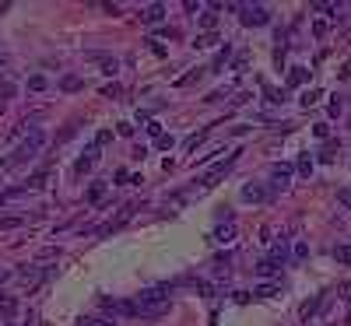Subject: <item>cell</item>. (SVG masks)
Segmentation results:
<instances>
[{"label":"cell","instance_id":"obj_8","mask_svg":"<svg viewBox=\"0 0 351 326\" xmlns=\"http://www.w3.org/2000/svg\"><path fill=\"white\" fill-rule=\"evenodd\" d=\"M267 260H274L277 266H285V263L291 260V253H288V239H277V242H274V249H271V256H267Z\"/></svg>","mask_w":351,"mask_h":326},{"label":"cell","instance_id":"obj_1","mask_svg":"<svg viewBox=\"0 0 351 326\" xmlns=\"http://www.w3.org/2000/svg\"><path fill=\"white\" fill-rule=\"evenodd\" d=\"M137 316L141 319H158V316H165L169 312V288H151V291H141L137 298Z\"/></svg>","mask_w":351,"mask_h":326},{"label":"cell","instance_id":"obj_13","mask_svg":"<svg viewBox=\"0 0 351 326\" xmlns=\"http://www.w3.org/2000/svg\"><path fill=\"white\" fill-rule=\"evenodd\" d=\"M277 270H281V266H277L274 260H260V263H256V274H260V277H267V280H274V277H277Z\"/></svg>","mask_w":351,"mask_h":326},{"label":"cell","instance_id":"obj_22","mask_svg":"<svg viewBox=\"0 0 351 326\" xmlns=\"http://www.w3.org/2000/svg\"><path fill=\"white\" fill-rule=\"evenodd\" d=\"M228 263H232V260H228V253H225V256H214V263H211V266H214V274L222 277V274H228Z\"/></svg>","mask_w":351,"mask_h":326},{"label":"cell","instance_id":"obj_15","mask_svg":"<svg viewBox=\"0 0 351 326\" xmlns=\"http://www.w3.org/2000/svg\"><path fill=\"white\" fill-rule=\"evenodd\" d=\"M25 225V217L18 214H0V232H11V228H21Z\"/></svg>","mask_w":351,"mask_h":326},{"label":"cell","instance_id":"obj_23","mask_svg":"<svg viewBox=\"0 0 351 326\" xmlns=\"http://www.w3.org/2000/svg\"><path fill=\"white\" fill-rule=\"evenodd\" d=\"M46 78H42V74H32V78H28V88H32V92H46Z\"/></svg>","mask_w":351,"mask_h":326},{"label":"cell","instance_id":"obj_12","mask_svg":"<svg viewBox=\"0 0 351 326\" xmlns=\"http://www.w3.org/2000/svg\"><path fill=\"white\" fill-rule=\"evenodd\" d=\"M102 197H106V183H92L84 193V203H102Z\"/></svg>","mask_w":351,"mask_h":326},{"label":"cell","instance_id":"obj_27","mask_svg":"<svg viewBox=\"0 0 351 326\" xmlns=\"http://www.w3.org/2000/svg\"><path fill=\"white\" fill-rule=\"evenodd\" d=\"M109 140H112V130H109V126H102V130L95 133V147H102V144H109Z\"/></svg>","mask_w":351,"mask_h":326},{"label":"cell","instance_id":"obj_16","mask_svg":"<svg viewBox=\"0 0 351 326\" xmlns=\"http://www.w3.org/2000/svg\"><path fill=\"white\" fill-rule=\"evenodd\" d=\"M81 78H78V74H64V78H60V88H64V92H81Z\"/></svg>","mask_w":351,"mask_h":326},{"label":"cell","instance_id":"obj_21","mask_svg":"<svg viewBox=\"0 0 351 326\" xmlns=\"http://www.w3.org/2000/svg\"><path fill=\"white\" fill-rule=\"evenodd\" d=\"M305 256H309V246H305V242L299 239V242H295V249H291V260H295V263H302Z\"/></svg>","mask_w":351,"mask_h":326},{"label":"cell","instance_id":"obj_38","mask_svg":"<svg viewBox=\"0 0 351 326\" xmlns=\"http://www.w3.org/2000/svg\"><path fill=\"white\" fill-rule=\"evenodd\" d=\"M78 326H112V323H98V319H88V316H81V319H78Z\"/></svg>","mask_w":351,"mask_h":326},{"label":"cell","instance_id":"obj_17","mask_svg":"<svg viewBox=\"0 0 351 326\" xmlns=\"http://www.w3.org/2000/svg\"><path fill=\"white\" fill-rule=\"evenodd\" d=\"M274 295H277V284H274V280H267V284H256V288H253V298H274Z\"/></svg>","mask_w":351,"mask_h":326},{"label":"cell","instance_id":"obj_9","mask_svg":"<svg viewBox=\"0 0 351 326\" xmlns=\"http://www.w3.org/2000/svg\"><path fill=\"white\" fill-rule=\"evenodd\" d=\"M323 298H327V295H313V298H309V302H302V309H299V316H302L305 323H309V319L316 316V309H319V302H323Z\"/></svg>","mask_w":351,"mask_h":326},{"label":"cell","instance_id":"obj_10","mask_svg":"<svg viewBox=\"0 0 351 326\" xmlns=\"http://www.w3.org/2000/svg\"><path fill=\"white\" fill-rule=\"evenodd\" d=\"M305 81H309V70L305 67H291L288 70V88H302Z\"/></svg>","mask_w":351,"mask_h":326},{"label":"cell","instance_id":"obj_41","mask_svg":"<svg viewBox=\"0 0 351 326\" xmlns=\"http://www.w3.org/2000/svg\"><path fill=\"white\" fill-rule=\"evenodd\" d=\"M313 35H316V39H319V35H327V25H323V21H316V25H313Z\"/></svg>","mask_w":351,"mask_h":326},{"label":"cell","instance_id":"obj_18","mask_svg":"<svg viewBox=\"0 0 351 326\" xmlns=\"http://www.w3.org/2000/svg\"><path fill=\"white\" fill-rule=\"evenodd\" d=\"M299 175H302V179H309V175H313V155L309 151L299 158Z\"/></svg>","mask_w":351,"mask_h":326},{"label":"cell","instance_id":"obj_25","mask_svg":"<svg viewBox=\"0 0 351 326\" xmlns=\"http://www.w3.org/2000/svg\"><path fill=\"white\" fill-rule=\"evenodd\" d=\"M42 186H46V172H35L32 179L25 183V189H42Z\"/></svg>","mask_w":351,"mask_h":326},{"label":"cell","instance_id":"obj_7","mask_svg":"<svg viewBox=\"0 0 351 326\" xmlns=\"http://www.w3.org/2000/svg\"><path fill=\"white\" fill-rule=\"evenodd\" d=\"M95 158H98V147H88V151L74 161V172L78 175H84V172H92V165H95Z\"/></svg>","mask_w":351,"mask_h":326},{"label":"cell","instance_id":"obj_20","mask_svg":"<svg viewBox=\"0 0 351 326\" xmlns=\"http://www.w3.org/2000/svg\"><path fill=\"white\" fill-rule=\"evenodd\" d=\"M228 56H232V46H228V42H225V46H222V53H218V56H214V63H211V70H222V67H225V60H228Z\"/></svg>","mask_w":351,"mask_h":326},{"label":"cell","instance_id":"obj_35","mask_svg":"<svg viewBox=\"0 0 351 326\" xmlns=\"http://www.w3.org/2000/svg\"><path fill=\"white\" fill-rule=\"evenodd\" d=\"M337 203H341V207H351V189H337Z\"/></svg>","mask_w":351,"mask_h":326},{"label":"cell","instance_id":"obj_5","mask_svg":"<svg viewBox=\"0 0 351 326\" xmlns=\"http://www.w3.org/2000/svg\"><path fill=\"white\" fill-rule=\"evenodd\" d=\"M291 172H295V169H291V165H285V161H281V165H271L274 189H288V183H291Z\"/></svg>","mask_w":351,"mask_h":326},{"label":"cell","instance_id":"obj_32","mask_svg":"<svg viewBox=\"0 0 351 326\" xmlns=\"http://www.w3.org/2000/svg\"><path fill=\"white\" fill-rule=\"evenodd\" d=\"M53 256H60V249H56V246H46V249H39V260H53Z\"/></svg>","mask_w":351,"mask_h":326},{"label":"cell","instance_id":"obj_4","mask_svg":"<svg viewBox=\"0 0 351 326\" xmlns=\"http://www.w3.org/2000/svg\"><path fill=\"white\" fill-rule=\"evenodd\" d=\"M239 11H242V25H267L271 21V14H267L263 4H242Z\"/></svg>","mask_w":351,"mask_h":326},{"label":"cell","instance_id":"obj_31","mask_svg":"<svg viewBox=\"0 0 351 326\" xmlns=\"http://www.w3.org/2000/svg\"><path fill=\"white\" fill-rule=\"evenodd\" d=\"M14 95H18V88H14L11 81H4V84H0V98H14Z\"/></svg>","mask_w":351,"mask_h":326},{"label":"cell","instance_id":"obj_11","mask_svg":"<svg viewBox=\"0 0 351 326\" xmlns=\"http://www.w3.org/2000/svg\"><path fill=\"white\" fill-rule=\"evenodd\" d=\"M214 239L222 242V246H228V242H236V221H228V225H222L214 232Z\"/></svg>","mask_w":351,"mask_h":326},{"label":"cell","instance_id":"obj_6","mask_svg":"<svg viewBox=\"0 0 351 326\" xmlns=\"http://www.w3.org/2000/svg\"><path fill=\"white\" fill-rule=\"evenodd\" d=\"M267 197H271V193H267L260 183H246V186H242V200H246V203H263Z\"/></svg>","mask_w":351,"mask_h":326},{"label":"cell","instance_id":"obj_29","mask_svg":"<svg viewBox=\"0 0 351 326\" xmlns=\"http://www.w3.org/2000/svg\"><path fill=\"white\" fill-rule=\"evenodd\" d=\"M193 81H200V70H190L186 78H179V81H176V88H186V84H193Z\"/></svg>","mask_w":351,"mask_h":326},{"label":"cell","instance_id":"obj_39","mask_svg":"<svg viewBox=\"0 0 351 326\" xmlns=\"http://www.w3.org/2000/svg\"><path fill=\"white\" fill-rule=\"evenodd\" d=\"M218 221H225V225H228V221H232V211H228V207H218V214H214Z\"/></svg>","mask_w":351,"mask_h":326},{"label":"cell","instance_id":"obj_28","mask_svg":"<svg viewBox=\"0 0 351 326\" xmlns=\"http://www.w3.org/2000/svg\"><path fill=\"white\" fill-rule=\"evenodd\" d=\"M120 92H123V88L112 81V84H106V88H102V98H120Z\"/></svg>","mask_w":351,"mask_h":326},{"label":"cell","instance_id":"obj_40","mask_svg":"<svg viewBox=\"0 0 351 326\" xmlns=\"http://www.w3.org/2000/svg\"><path fill=\"white\" fill-rule=\"evenodd\" d=\"M341 291H344V295H341V298H344V302L351 305V280H344V284H341Z\"/></svg>","mask_w":351,"mask_h":326},{"label":"cell","instance_id":"obj_42","mask_svg":"<svg viewBox=\"0 0 351 326\" xmlns=\"http://www.w3.org/2000/svg\"><path fill=\"white\" fill-rule=\"evenodd\" d=\"M341 78H351V60H348V63L341 67Z\"/></svg>","mask_w":351,"mask_h":326},{"label":"cell","instance_id":"obj_19","mask_svg":"<svg viewBox=\"0 0 351 326\" xmlns=\"http://www.w3.org/2000/svg\"><path fill=\"white\" fill-rule=\"evenodd\" d=\"M334 260H337L341 266H351V246H337L334 249Z\"/></svg>","mask_w":351,"mask_h":326},{"label":"cell","instance_id":"obj_30","mask_svg":"<svg viewBox=\"0 0 351 326\" xmlns=\"http://www.w3.org/2000/svg\"><path fill=\"white\" fill-rule=\"evenodd\" d=\"M214 42H218V35L214 32H204V35H197V46L204 49V46H214Z\"/></svg>","mask_w":351,"mask_h":326},{"label":"cell","instance_id":"obj_37","mask_svg":"<svg viewBox=\"0 0 351 326\" xmlns=\"http://www.w3.org/2000/svg\"><path fill=\"white\" fill-rule=\"evenodd\" d=\"M246 63H250V60H246V53H239V56H236V63H232V70H239V74H242V70H246Z\"/></svg>","mask_w":351,"mask_h":326},{"label":"cell","instance_id":"obj_34","mask_svg":"<svg viewBox=\"0 0 351 326\" xmlns=\"http://www.w3.org/2000/svg\"><path fill=\"white\" fill-rule=\"evenodd\" d=\"M313 133H316L319 140H327V137H330V126H327V123H316V126H313Z\"/></svg>","mask_w":351,"mask_h":326},{"label":"cell","instance_id":"obj_24","mask_svg":"<svg viewBox=\"0 0 351 326\" xmlns=\"http://www.w3.org/2000/svg\"><path fill=\"white\" fill-rule=\"evenodd\" d=\"M319 98H323V92H319V88H313V92H305V95H302V106L309 109V106H316Z\"/></svg>","mask_w":351,"mask_h":326},{"label":"cell","instance_id":"obj_3","mask_svg":"<svg viewBox=\"0 0 351 326\" xmlns=\"http://www.w3.org/2000/svg\"><path fill=\"white\" fill-rule=\"evenodd\" d=\"M236 158H239V151H232V155H225V158H218L214 165H211V172L200 179V186H218V179H222V175H225L232 165H236Z\"/></svg>","mask_w":351,"mask_h":326},{"label":"cell","instance_id":"obj_36","mask_svg":"<svg viewBox=\"0 0 351 326\" xmlns=\"http://www.w3.org/2000/svg\"><path fill=\"white\" fill-rule=\"evenodd\" d=\"M200 140H204V133H193V137H186V144H183V147H186V151H193Z\"/></svg>","mask_w":351,"mask_h":326},{"label":"cell","instance_id":"obj_43","mask_svg":"<svg viewBox=\"0 0 351 326\" xmlns=\"http://www.w3.org/2000/svg\"><path fill=\"white\" fill-rule=\"evenodd\" d=\"M4 63H7V56H4V53H0V67H4Z\"/></svg>","mask_w":351,"mask_h":326},{"label":"cell","instance_id":"obj_14","mask_svg":"<svg viewBox=\"0 0 351 326\" xmlns=\"http://www.w3.org/2000/svg\"><path fill=\"white\" fill-rule=\"evenodd\" d=\"M162 18H165V4H151L148 11H144V21H148V25H158Z\"/></svg>","mask_w":351,"mask_h":326},{"label":"cell","instance_id":"obj_33","mask_svg":"<svg viewBox=\"0 0 351 326\" xmlns=\"http://www.w3.org/2000/svg\"><path fill=\"white\" fill-rule=\"evenodd\" d=\"M214 25H218V18H214V14H200V28H207V32H211Z\"/></svg>","mask_w":351,"mask_h":326},{"label":"cell","instance_id":"obj_2","mask_svg":"<svg viewBox=\"0 0 351 326\" xmlns=\"http://www.w3.org/2000/svg\"><path fill=\"white\" fill-rule=\"evenodd\" d=\"M42 144H46V133H42V130H32V133H28V137L21 140V147H18V151H14V155H11V158L4 161V165H21V161L35 158Z\"/></svg>","mask_w":351,"mask_h":326},{"label":"cell","instance_id":"obj_26","mask_svg":"<svg viewBox=\"0 0 351 326\" xmlns=\"http://www.w3.org/2000/svg\"><path fill=\"white\" fill-rule=\"evenodd\" d=\"M155 147H158V151H169V147H176V137H172V133H162V137L155 140Z\"/></svg>","mask_w":351,"mask_h":326}]
</instances>
